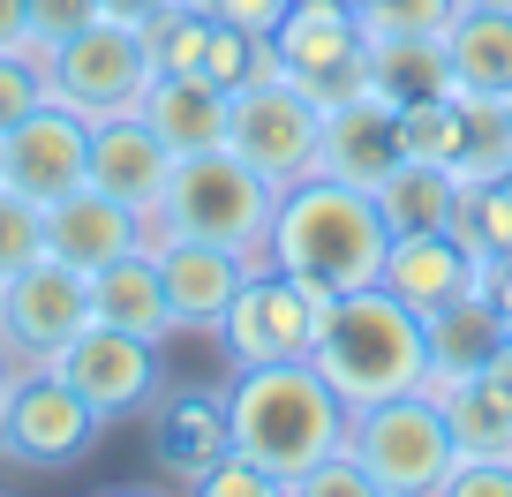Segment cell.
Here are the masks:
<instances>
[{"mask_svg":"<svg viewBox=\"0 0 512 497\" xmlns=\"http://www.w3.org/2000/svg\"><path fill=\"white\" fill-rule=\"evenodd\" d=\"M106 16V0H31V46H61V38H76L83 23Z\"/></svg>","mask_w":512,"mask_h":497,"instance_id":"d590c367","label":"cell"},{"mask_svg":"<svg viewBox=\"0 0 512 497\" xmlns=\"http://www.w3.org/2000/svg\"><path fill=\"white\" fill-rule=\"evenodd\" d=\"M369 196H377L392 234H445V226L460 219V174L437 166V159H400Z\"/></svg>","mask_w":512,"mask_h":497,"instance_id":"cb8c5ba5","label":"cell"},{"mask_svg":"<svg viewBox=\"0 0 512 497\" xmlns=\"http://www.w3.org/2000/svg\"><path fill=\"white\" fill-rule=\"evenodd\" d=\"M505 166H512V106L460 91V144H452V174H460V181H490V174H505Z\"/></svg>","mask_w":512,"mask_h":497,"instance_id":"4316f807","label":"cell"},{"mask_svg":"<svg viewBox=\"0 0 512 497\" xmlns=\"http://www.w3.org/2000/svg\"><path fill=\"white\" fill-rule=\"evenodd\" d=\"M460 8H512V0H460Z\"/></svg>","mask_w":512,"mask_h":497,"instance_id":"7bdbcfd3","label":"cell"},{"mask_svg":"<svg viewBox=\"0 0 512 497\" xmlns=\"http://www.w3.org/2000/svg\"><path fill=\"white\" fill-rule=\"evenodd\" d=\"M452 144H460V91H452V98H422V106H400V159L452 166Z\"/></svg>","mask_w":512,"mask_h":497,"instance_id":"4dcf8cb0","label":"cell"},{"mask_svg":"<svg viewBox=\"0 0 512 497\" xmlns=\"http://www.w3.org/2000/svg\"><path fill=\"white\" fill-rule=\"evenodd\" d=\"M0 53H38L31 46V0H0Z\"/></svg>","mask_w":512,"mask_h":497,"instance_id":"f35d334b","label":"cell"},{"mask_svg":"<svg viewBox=\"0 0 512 497\" xmlns=\"http://www.w3.org/2000/svg\"><path fill=\"white\" fill-rule=\"evenodd\" d=\"M38 68H46V98L68 113H83V121H106V113H136L151 91V53H144V31L121 16H98L83 23L76 38H61V46L38 53Z\"/></svg>","mask_w":512,"mask_h":497,"instance_id":"8992f818","label":"cell"},{"mask_svg":"<svg viewBox=\"0 0 512 497\" xmlns=\"http://www.w3.org/2000/svg\"><path fill=\"white\" fill-rule=\"evenodd\" d=\"M422 332H430V377H422V385H460V377H475V369L497 354L505 317H497L490 294H460V302L430 309Z\"/></svg>","mask_w":512,"mask_h":497,"instance_id":"603a6c76","label":"cell"},{"mask_svg":"<svg viewBox=\"0 0 512 497\" xmlns=\"http://www.w3.org/2000/svg\"><path fill=\"white\" fill-rule=\"evenodd\" d=\"M0 400H8L0 452L23 460V467H76L83 452L98 445V430H106V415H98L68 377H53L46 362H16Z\"/></svg>","mask_w":512,"mask_h":497,"instance_id":"9c48e42d","label":"cell"},{"mask_svg":"<svg viewBox=\"0 0 512 497\" xmlns=\"http://www.w3.org/2000/svg\"><path fill=\"white\" fill-rule=\"evenodd\" d=\"M226 437H234V452H249L279 482V497H294V482L324 452L347 445V400L324 385V369L309 354L302 362L234 369V385H226Z\"/></svg>","mask_w":512,"mask_h":497,"instance_id":"7a4b0ae2","label":"cell"},{"mask_svg":"<svg viewBox=\"0 0 512 497\" xmlns=\"http://www.w3.org/2000/svg\"><path fill=\"white\" fill-rule=\"evenodd\" d=\"M159 8H174V0H106V16H121V23H136V31H144L151 16H159Z\"/></svg>","mask_w":512,"mask_h":497,"instance_id":"b9f144b4","label":"cell"},{"mask_svg":"<svg viewBox=\"0 0 512 497\" xmlns=\"http://www.w3.org/2000/svg\"><path fill=\"white\" fill-rule=\"evenodd\" d=\"M445 61L467 98L512 106V8H460L445 23Z\"/></svg>","mask_w":512,"mask_h":497,"instance_id":"7402d4cb","label":"cell"},{"mask_svg":"<svg viewBox=\"0 0 512 497\" xmlns=\"http://www.w3.org/2000/svg\"><path fill=\"white\" fill-rule=\"evenodd\" d=\"M38 257H53L46 249V204L0 181V279H16L23 264H38Z\"/></svg>","mask_w":512,"mask_h":497,"instance_id":"f546056e","label":"cell"},{"mask_svg":"<svg viewBox=\"0 0 512 497\" xmlns=\"http://www.w3.org/2000/svg\"><path fill=\"white\" fill-rule=\"evenodd\" d=\"M136 113L166 136V151H174V159H189V151L226 144L234 91H226V83H211V76H196V68H174V76H151V91H144V106H136Z\"/></svg>","mask_w":512,"mask_h":497,"instance_id":"d6986e66","label":"cell"},{"mask_svg":"<svg viewBox=\"0 0 512 497\" xmlns=\"http://www.w3.org/2000/svg\"><path fill=\"white\" fill-rule=\"evenodd\" d=\"M452 234L467 241V249H482V257H512V166L490 181H460V219H452Z\"/></svg>","mask_w":512,"mask_h":497,"instance_id":"83f0119b","label":"cell"},{"mask_svg":"<svg viewBox=\"0 0 512 497\" xmlns=\"http://www.w3.org/2000/svg\"><path fill=\"white\" fill-rule=\"evenodd\" d=\"M181 8H196V16H211V23H241V31H256V38H272V23L287 16L294 0H181Z\"/></svg>","mask_w":512,"mask_h":497,"instance_id":"74e56055","label":"cell"},{"mask_svg":"<svg viewBox=\"0 0 512 497\" xmlns=\"http://www.w3.org/2000/svg\"><path fill=\"white\" fill-rule=\"evenodd\" d=\"M384 249H392V226H384L377 196L354 189V181H332V174L287 181L272 204V226H264L272 272L302 279V287H324V294L377 287Z\"/></svg>","mask_w":512,"mask_h":497,"instance_id":"6da1fadb","label":"cell"},{"mask_svg":"<svg viewBox=\"0 0 512 497\" xmlns=\"http://www.w3.org/2000/svg\"><path fill=\"white\" fill-rule=\"evenodd\" d=\"M204 38H211V16H196V8H159V16L144 23V53L159 76H174V68H204Z\"/></svg>","mask_w":512,"mask_h":497,"instance_id":"f1b7e54d","label":"cell"},{"mask_svg":"<svg viewBox=\"0 0 512 497\" xmlns=\"http://www.w3.org/2000/svg\"><path fill=\"white\" fill-rule=\"evenodd\" d=\"M309 362L324 369V385H332L339 400H347V415H354V407L422 392V377H430V332H422V317L377 279V287H354V294H339V302L324 309Z\"/></svg>","mask_w":512,"mask_h":497,"instance_id":"3957f363","label":"cell"},{"mask_svg":"<svg viewBox=\"0 0 512 497\" xmlns=\"http://www.w3.org/2000/svg\"><path fill=\"white\" fill-rule=\"evenodd\" d=\"M347 452L369 467V490L430 497V490H445L452 460H460V437H452V422H445L437 400L400 392V400L354 407V415H347Z\"/></svg>","mask_w":512,"mask_h":497,"instance_id":"5b68a950","label":"cell"},{"mask_svg":"<svg viewBox=\"0 0 512 497\" xmlns=\"http://www.w3.org/2000/svg\"><path fill=\"white\" fill-rule=\"evenodd\" d=\"M369 91L392 106H422V98H452V61L445 38H369Z\"/></svg>","mask_w":512,"mask_h":497,"instance_id":"d4e9b609","label":"cell"},{"mask_svg":"<svg viewBox=\"0 0 512 497\" xmlns=\"http://www.w3.org/2000/svg\"><path fill=\"white\" fill-rule=\"evenodd\" d=\"M272 53L279 76L317 106H347L369 91V31L347 0H294L272 23Z\"/></svg>","mask_w":512,"mask_h":497,"instance_id":"52a82bcc","label":"cell"},{"mask_svg":"<svg viewBox=\"0 0 512 497\" xmlns=\"http://www.w3.org/2000/svg\"><path fill=\"white\" fill-rule=\"evenodd\" d=\"M339 294H324V287H302V279H287V272H249L241 279V294L226 302V317H219V354H226V369H264V362H302L309 347H317V324H324V309H332Z\"/></svg>","mask_w":512,"mask_h":497,"instance_id":"ba28073f","label":"cell"},{"mask_svg":"<svg viewBox=\"0 0 512 497\" xmlns=\"http://www.w3.org/2000/svg\"><path fill=\"white\" fill-rule=\"evenodd\" d=\"M317 129H324L317 98H302L287 76H256V83H241V91H234L226 144L272 181V189H287V181L317 174Z\"/></svg>","mask_w":512,"mask_h":497,"instance_id":"30bf717a","label":"cell"},{"mask_svg":"<svg viewBox=\"0 0 512 497\" xmlns=\"http://www.w3.org/2000/svg\"><path fill=\"white\" fill-rule=\"evenodd\" d=\"M437 497H512V452H460Z\"/></svg>","mask_w":512,"mask_h":497,"instance_id":"836d02e7","label":"cell"},{"mask_svg":"<svg viewBox=\"0 0 512 497\" xmlns=\"http://www.w3.org/2000/svg\"><path fill=\"white\" fill-rule=\"evenodd\" d=\"M347 8H354V0H347Z\"/></svg>","mask_w":512,"mask_h":497,"instance_id":"f6af8a7d","label":"cell"},{"mask_svg":"<svg viewBox=\"0 0 512 497\" xmlns=\"http://www.w3.org/2000/svg\"><path fill=\"white\" fill-rule=\"evenodd\" d=\"M422 400L445 407L460 452H512V407L497 400L482 377H460V385H422Z\"/></svg>","mask_w":512,"mask_h":497,"instance_id":"484cf974","label":"cell"},{"mask_svg":"<svg viewBox=\"0 0 512 497\" xmlns=\"http://www.w3.org/2000/svg\"><path fill=\"white\" fill-rule=\"evenodd\" d=\"M189 490H204V497H279V482L264 475V467L249 460V452H234V445H226L219 460H211L204 475L189 482Z\"/></svg>","mask_w":512,"mask_h":497,"instance_id":"d6a6232c","label":"cell"},{"mask_svg":"<svg viewBox=\"0 0 512 497\" xmlns=\"http://www.w3.org/2000/svg\"><path fill=\"white\" fill-rule=\"evenodd\" d=\"M294 490H302V497H369V467L354 460L347 445H332L302 482H294Z\"/></svg>","mask_w":512,"mask_h":497,"instance_id":"8d00e7d4","label":"cell"},{"mask_svg":"<svg viewBox=\"0 0 512 497\" xmlns=\"http://www.w3.org/2000/svg\"><path fill=\"white\" fill-rule=\"evenodd\" d=\"M38 98H46V68H38V53H0V136L16 129Z\"/></svg>","mask_w":512,"mask_h":497,"instance_id":"e575fe53","label":"cell"},{"mask_svg":"<svg viewBox=\"0 0 512 497\" xmlns=\"http://www.w3.org/2000/svg\"><path fill=\"white\" fill-rule=\"evenodd\" d=\"M159 279H166V309H174V332H219L226 302L241 294L249 264L226 241H189V234H159Z\"/></svg>","mask_w":512,"mask_h":497,"instance_id":"2e32d148","label":"cell"},{"mask_svg":"<svg viewBox=\"0 0 512 497\" xmlns=\"http://www.w3.org/2000/svg\"><path fill=\"white\" fill-rule=\"evenodd\" d=\"M475 377H482V385H490V392H497V400H505V407H512V332H505V339H497V354H490V362H482V369H475Z\"/></svg>","mask_w":512,"mask_h":497,"instance_id":"ab89813d","label":"cell"},{"mask_svg":"<svg viewBox=\"0 0 512 497\" xmlns=\"http://www.w3.org/2000/svg\"><path fill=\"white\" fill-rule=\"evenodd\" d=\"M490 264L482 249H467L460 234H392V249H384V287L400 294L415 317H430V309L460 302V294H490Z\"/></svg>","mask_w":512,"mask_h":497,"instance_id":"5bb4252c","label":"cell"},{"mask_svg":"<svg viewBox=\"0 0 512 497\" xmlns=\"http://www.w3.org/2000/svg\"><path fill=\"white\" fill-rule=\"evenodd\" d=\"M151 219H136L128 204H113L106 189H91V181H76L68 196H53L46 204V249L61 264H76V272H98V264L128 257V249H151Z\"/></svg>","mask_w":512,"mask_h":497,"instance_id":"e0dca14e","label":"cell"},{"mask_svg":"<svg viewBox=\"0 0 512 497\" xmlns=\"http://www.w3.org/2000/svg\"><path fill=\"white\" fill-rule=\"evenodd\" d=\"M392 166H400V106H392V98L362 91V98H347V106H324L317 174L354 181V189H377Z\"/></svg>","mask_w":512,"mask_h":497,"instance_id":"ac0fdd59","label":"cell"},{"mask_svg":"<svg viewBox=\"0 0 512 497\" xmlns=\"http://www.w3.org/2000/svg\"><path fill=\"white\" fill-rule=\"evenodd\" d=\"M46 369H53V377H68V385H76L106 422L159 400V347L136 339V332H121V324H98V317L83 324Z\"/></svg>","mask_w":512,"mask_h":497,"instance_id":"7c38bea8","label":"cell"},{"mask_svg":"<svg viewBox=\"0 0 512 497\" xmlns=\"http://www.w3.org/2000/svg\"><path fill=\"white\" fill-rule=\"evenodd\" d=\"M0 181L38 196V204H53V196H68L76 181H91V121L53 106V98H38L16 129L0 136Z\"/></svg>","mask_w":512,"mask_h":497,"instance_id":"4fadbf2b","label":"cell"},{"mask_svg":"<svg viewBox=\"0 0 512 497\" xmlns=\"http://www.w3.org/2000/svg\"><path fill=\"white\" fill-rule=\"evenodd\" d=\"M91 317L121 324V332L166 347L174 339V309H166V279H159V249H128V257L91 272Z\"/></svg>","mask_w":512,"mask_h":497,"instance_id":"ffe728a7","label":"cell"},{"mask_svg":"<svg viewBox=\"0 0 512 497\" xmlns=\"http://www.w3.org/2000/svg\"><path fill=\"white\" fill-rule=\"evenodd\" d=\"M490 302H497V317H505V332H512V257L490 264Z\"/></svg>","mask_w":512,"mask_h":497,"instance_id":"60d3db41","label":"cell"},{"mask_svg":"<svg viewBox=\"0 0 512 497\" xmlns=\"http://www.w3.org/2000/svg\"><path fill=\"white\" fill-rule=\"evenodd\" d=\"M83 324H91V272L38 257L16 279H0V347H8V362H53Z\"/></svg>","mask_w":512,"mask_h":497,"instance_id":"8fae6325","label":"cell"},{"mask_svg":"<svg viewBox=\"0 0 512 497\" xmlns=\"http://www.w3.org/2000/svg\"><path fill=\"white\" fill-rule=\"evenodd\" d=\"M151 445H159V467L174 482H196L226 445H234V437H226V392H196V385L166 392L159 422H151Z\"/></svg>","mask_w":512,"mask_h":497,"instance_id":"44dd1931","label":"cell"},{"mask_svg":"<svg viewBox=\"0 0 512 497\" xmlns=\"http://www.w3.org/2000/svg\"><path fill=\"white\" fill-rule=\"evenodd\" d=\"M8 369H16V362H8V347H0V392H8Z\"/></svg>","mask_w":512,"mask_h":497,"instance_id":"ee69618b","label":"cell"},{"mask_svg":"<svg viewBox=\"0 0 512 497\" xmlns=\"http://www.w3.org/2000/svg\"><path fill=\"white\" fill-rule=\"evenodd\" d=\"M279 189L241 159L234 144H211L174 159V181L159 196V219L151 234H189V241H226V249H256L264 226H272Z\"/></svg>","mask_w":512,"mask_h":497,"instance_id":"277c9868","label":"cell"},{"mask_svg":"<svg viewBox=\"0 0 512 497\" xmlns=\"http://www.w3.org/2000/svg\"><path fill=\"white\" fill-rule=\"evenodd\" d=\"M174 181V151L144 113H106L91 121V189L128 204L136 219H159V196Z\"/></svg>","mask_w":512,"mask_h":497,"instance_id":"9a60e30c","label":"cell"},{"mask_svg":"<svg viewBox=\"0 0 512 497\" xmlns=\"http://www.w3.org/2000/svg\"><path fill=\"white\" fill-rule=\"evenodd\" d=\"M354 16L369 38H445L460 0H354Z\"/></svg>","mask_w":512,"mask_h":497,"instance_id":"1f68e13d","label":"cell"}]
</instances>
